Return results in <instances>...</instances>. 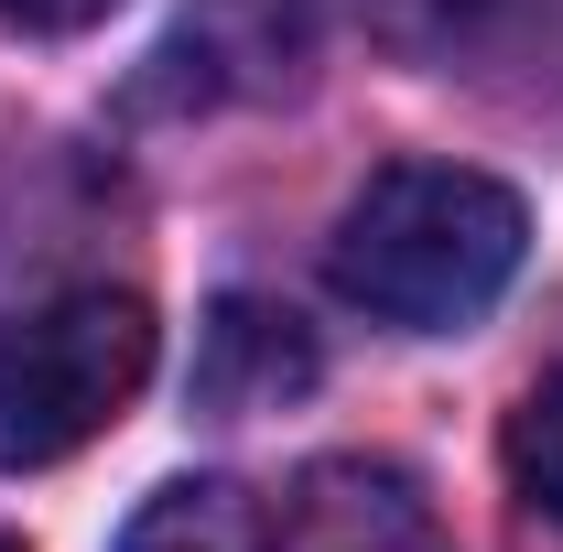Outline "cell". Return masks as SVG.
Here are the masks:
<instances>
[{
    "label": "cell",
    "mask_w": 563,
    "mask_h": 552,
    "mask_svg": "<svg viewBox=\"0 0 563 552\" xmlns=\"http://www.w3.org/2000/svg\"><path fill=\"white\" fill-rule=\"evenodd\" d=\"M520 239H531V217H520L509 185L466 174V163H390L336 217L325 272H336V292H347L368 325L455 336V325H477L498 292H509Z\"/></svg>",
    "instance_id": "obj_1"
},
{
    "label": "cell",
    "mask_w": 563,
    "mask_h": 552,
    "mask_svg": "<svg viewBox=\"0 0 563 552\" xmlns=\"http://www.w3.org/2000/svg\"><path fill=\"white\" fill-rule=\"evenodd\" d=\"M152 379V303L76 281L44 303L0 314V477L22 466H66L76 444H98Z\"/></svg>",
    "instance_id": "obj_2"
},
{
    "label": "cell",
    "mask_w": 563,
    "mask_h": 552,
    "mask_svg": "<svg viewBox=\"0 0 563 552\" xmlns=\"http://www.w3.org/2000/svg\"><path fill=\"white\" fill-rule=\"evenodd\" d=\"M314 55L303 0H185L141 66V109H250L282 98Z\"/></svg>",
    "instance_id": "obj_3"
},
{
    "label": "cell",
    "mask_w": 563,
    "mask_h": 552,
    "mask_svg": "<svg viewBox=\"0 0 563 552\" xmlns=\"http://www.w3.org/2000/svg\"><path fill=\"white\" fill-rule=\"evenodd\" d=\"M272 552H455L433 498L401 466H368V455H325L303 466L292 498L272 520Z\"/></svg>",
    "instance_id": "obj_4"
},
{
    "label": "cell",
    "mask_w": 563,
    "mask_h": 552,
    "mask_svg": "<svg viewBox=\"0 0 563 552\" xmlns=\"http://www.w3.org/2000/svg\"><path fill=\"white\" fill-rule=\"evenodd\" d=\"M292 390H314V336H303V314H282L261 292H228L207 314V336H196V401L228 422L250 412H282Z\"/></svg>",
    "instance_id": "obj_5"
},
{
    "label": "cell",
    "mask_w": 563,
    "mask_h": 552,
    "mask_svg": "<svg viewBox=\"0 0 563 552\" xmlns=\"http://www.w3.org/2000/svg\"><path fill=\"white\" fill-rule=\"evenodd\" d=\"M120 552H272V509L228 477H185V487H152L131 509Z\"/></svg>",
    "instance_id": "obj_6"
},
{
    "label": "cell",
    "mask_w": 563,
    "mask_h": 552,
    "mask_svg": "<svg viewBox=\"0 0 563 552\" xmlns=\"http://www.w3.org/2000/svg\"><path fill=\"white\" fill-rule=\"evenodd\" d=\"M509 477H520V498L542 520H563V368L509 412Z\"/></svg>",
    "instance_id": "obj_7"
},
{
    "label": "cell",
    "mask_w": 563,
    "mask_h": 552,
    "mask_svg": "<svg viewBox=\"0 0 563 552\" xmlns=\"http://www.w3.org/2000/svg\"><path fill=\"white\" fill-rule=\"evenodd\" d=\"M509 0H368V22L390 33V44H466V33H488Z\"/></svg>",
    "instance_id": "obj_8"
},
{
    "label": "cell",
    "mask_w": 563,
    "mask_h": 552,
    "mask_svg": "<svg viewBox=\"0 0 563 552\" xmlns=\"http://www.w3.org/2000/svg\"><path fill=\"white\" fill-rule=\"evenodd\" d=\"M120 0H0V22H22V33H87V22H109Z\"/></svg>",
    "instance_id": "obj_9"
},
{
    "label": "cell",
    "mask_w": 563,
    "mask_h": 552,
    "mask_svg": "<svg viewBox=\"0 0 563 552\" xmlns=\"http://www.w3.org/2000/svg\"><path fill=\"white\" fill-rule=\"evenodd\" d=\"M0 552H11V542H0Z\"/></svg>",
    "instance_id": "obj_10"
}]
</instances>
